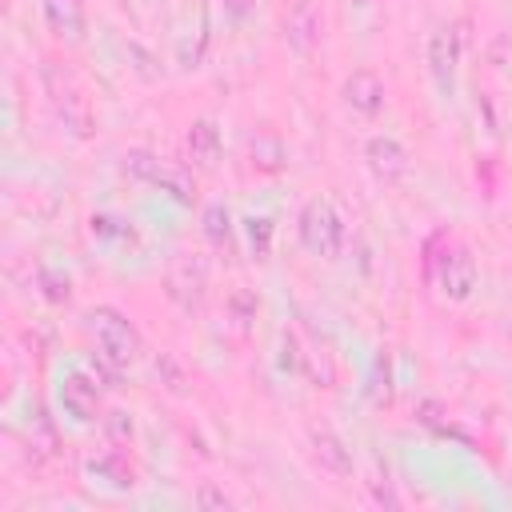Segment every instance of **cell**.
I'll return each mask as SVG.
<instances>
[{"label":"cell","mask_w":512,"mask_h":512,"mask_svg":"<svg viewBox=\"0 0 512 512\" xmlns=\"http://www.w3.org/2000/svg\"><path fill=\"white\" fill-rule=\"evenodd\" d=\"M460 48H464V36L456 28H436L432 40H428V72H432V80L444 96H452V88H456Z\"/></svg>","instance_id":"obj_8"},{"label":"cell","mask_w":512,"mask_h":512,"mask_svg":"<svg viewBox=\"0 0 512 512\" xmlns=\"http://www.w3.org/2000/svg\"><path fill=\"white\" fill-rule=\"evenodd\" d=\"M296 236H300V244H304L312 256L336 260V256L344 252L348 228H344L340 208H336L328 196H312V200H304V208H300V216H296Z\"/></svg>","instance_id":"obj_4"},{"label":"cell","mask_w":512,"mask_h":512,"mask_svg":"<svg viewBox=\"0 0 512 512\" xmlns=\"http://www.w3.org/2000/svg\"><path fill=\"white\" fill-rule=\"evenodd\" d=\"M364 164H368V172L380 180V184H396V180H404L408 176V148L396 140V136H372L368 144H364Z\"/></svg>","instance_id":"obj_9"},{"label":"cell","mask_w":512,"mask_h":512,"mask_svg":"<svg viewBox=\"0 0 512 512\" xmlns=\"http://www.w3.org/2000/svg\"><path fill=\"white\" fill-rule=\"evenodd\" d=\"M88 472H92V476H100V480H108V484H116V488H132V484H136V480H132V464H128V456H124V448H112L108 456L92 460V464H88Z\"/></svg>","instance_id":"obj_17"},{"label":"cell","mask_w":512,"mask_h":512,"mask_svg":"<svg viewBox=\"0 0 512 512\" xmlns=\"http://www.w3.org/2000/svg\"><path fill=\"white\" fill-rule=\"evenodd\" d=\"M424 276L448 304H464L476 288V256L464 240L440 232L424 248Z\"/></svg>","instance_id":"obj_1"},{"label":"cell","mask_w":512,"mask_h":512,"mask_svg":"<svg viewBox=\"0 0 512 512\" xmlns=\"http://www.w3.org/2000/svg\"><path fill=\"white\" fill-rule=\"evenodd\" d=\"M104 436H108L112 448H132V440H136V420H132V412L112 408V412L104 416Z\"/></svg>","instance_id":"obj_19"},{"label":"cell","mask_w":512,"mask_h":512,"mask_svg":"<svg viewBox=\"0 0 512 512\" xmlns=\"http://www.w3.org/2000/svg\"><path fill=\"white\" fill-rule=\"evenodd\" d=\"M88 328H92V340H96L100 360H104L108 368L124 372V368H132V364L140 360L144 336H140V328H136L120 308H112V304L92 308V312H88Z\"/></svg>","instance_id":"obj_3"},{"label":"cell","mask_w":512,"mask_h":512,"mask_svg":"<svg viewBox=\"0 0 512 512\" xmlns=\"http://www.w3.org/2000/svg\"><path fill=\"white\" fill-rule=\"evenodd\" d=\"M248 160H252L256 172L272 176V172H280V168L288 164V148H284V140H280L276 132H256V136L248 140Z\"/></svg>","instance_id":"obj_15"},{"label":"cell","mask_w":512,"mask_h":512,"mask_svg":"<svg viewBox=\"0 0 512 512\" xmlns=\"http://www.w3.org/2000/svg\"><path fill=\"white\" fill-rule=\"evenodd\" d=\"M308 444H312V460H316L328 476H336V480H348V476H352V448H348L336 432L316 428V432L308 436Z\"/></svg>","instance_id":"obj_14"},{"label":"cell","mask_w":512,"mask_h":512,"mask_svg":"<svg viewBox=\"0 0 512 512\" xmlns=\"http://www.w3.org/2000/svg\"><path fill=\"white\" fill-rule=\"evenodd\" d=\"M124 172H128L132 180H140V184L160 188L164 196H172V200L184 204V208L196 204V180H192V172L180 168V164L160 160V156L148 152V148H128V152H124Z\"/></svg>","instance_id":"obj_5"},{"label":"cell","mask_w":512,"mask_h":512,"mask_svg":"<svg viewBox=\"0 0 512 512\" xmlns=\"http://www.w3.org/2000/svg\"><path fill=\"white\" fill-rule=\"evenodd\" d=\"M164 292L176 308L200 312L208 296V260L200 252H176L164 268Z\"/></svg>","instance_id":"obj_6"},{"label":"cell","mask_w":512,"mask_h":512,"mask_svg":"<svg viewBox=\"0 0 512 512\" xmlns=\"http://www.w3.org/2000/svg\"><path fill=\"white\" fill-rule=\"evenodd\" d=\"M60 404H64V412H68L72 420L88 424V420L100 416V388H96L84 372H68V376L60 380Z\"/></svg>","instance_id":"obj_13"},{"label":"cell","mask_w":512,"mask_h":512,"mask_svg":"<svg viewBox=\"0 0 512 512\" xmlns=\"http://www.w3.org/2000/svg\"><path fill=\"white\" fill-rule=\"evenodd\" d=\"M184 148H188V160H192L196 172H212L220 164V156H224V140H220L216 120H208V116L192 120L188 136H184Z\"/></svg>","instance_id":"obj_12"},{"label":"cell","mask_w":512,"mask_h":512,"mask_svg":"<svg viewBox=\"0 0 512 512\" xmlns=\"http://www.w3.org/2000/svg\"><path fill=\"white\" fill-rule=\"evenodd\" d=\"M288 4H308V0H288Z\"/></svg>","instance_id":"obj_25"},{"label":"cell","mask_w":512,"mask_h":512,"mask_svg":"<svg viewBox=\"0 0 512 512\" xmlns=\"http://www.w3.org/2000/svg\"><path fill=\"white\" fill-rule=\"evenodd\" d=\"M40 88L60 120V128L72 136V140H92L96 132V112H92V100L84 96L80 80L72 76V68H64L60 60L44 56L40 60Z\"/></svg>","instance_id":"obj_2"},{"label":"cell","mask_w":512,"mask_h":512,"mask_svg":"<svg viewBox=\"0 0 512 512\" xmlns=\"http://www.w3.org/2000/svg\"><path fill=\"white\" fill-rule=\"evenodd\" d=\"M244 224H248V244H252L256 260H264L272 252V220L268 216H248Z\"/></svg>","instance_id":"obj_20"},{"label":"cell","mask_w":512,"mask_h":512,"mask_svg":"<svg viewBox=\"0 0 512 512\" xmlns=\"http://www.w3.org/2000/svg\"><path fill=\"white\" fill-rule=\"evenodd\" d=\"M340 100H344V108H348L352 116L372 120V116L384 112L388 88H384V80H380L372 68H356V72L344 76V84H340Z\"/></svg>","instance_id":"obj_7"},{"label":"cell","mask_w":512,"mask_h":512,"mask_svg":"<svg viewBox=\"0 0 512 512\" xmlns=\"http://www.w3.org/2000/svg\"><path fill=\"white\" fill-rule=\"evenodd\" d=\"M356 4H368V0H356Z\"/></svg>","instance_id":"obj_26"},{"label":"cell","mask_w":512,"mask_h":512,"mask_svg":"<svg viewBox=\"0 0 512 512\" xmlns=\"http://www.w3.org/2000/svg\"><path fill=\"white\" fill-rule=\"evenodd\" d=\"M44 28L52 32V40L60 44H80L84 32H88V12H84V0H44Z\"/></svg>","instance_id":"obj_10"},{"label":"cell","mask_w":512,"mask_h":512,"mask_svg":"<svg viewBox=\"0 0 512 512\" xmlns=\"http://www.w3.org/2000/svg\"><path fill=\"white\" fill-rule=\"evenodd\" d=\"M220 4H224V12L236 16V20H244V16L256 8V0H220Z\"/></svg>","instance_id":"obj_24"},{"label":"cell","mask_w":512,"mask_h":512,"mask_svg":"<svg viewBox=\"0 0 512 512\" xmlns=\"http://www.w3.org/2000/svg\"><path fill=\"white\" fill-rule=\"evenodd\" d=\"M156 368L164 372V380H168V392H184V384H188V376L180 372V364H176V356H168V352H164V356L156 360Z\"/></svg>","instance_id":"obj_21"},{"label":"cell","mask_w":512,"mask_h":512,"mask_svg":"<svg viewBox=\"0 0 512 512\" xmlns=\"http://www.w3.org/2000/svg\"><path fill=\"white\" fill-rule=\"evenodd\" d=\"M204 240L212 248H228L232 244V212L224 204H204Z\"/></svg>","instance_id":"obj_18"},{"label":"cell","mask_w":512,"mask_h":512,"mask_svg":"<svg viewBox=\"0 0 512 512\" xmlns=\"http://www.w3.org/2000/svg\"><path fill=\"white\" fill-rule=\"evenodd\" d=\"M280 32H284L288 48H296V52H312V48L320 44V36H324V16H320L316 0H308V4H288Z\"/></svg>","instance_id":"obj_11"},{"label":"cell","mask_w":512,"mask_h":512,"mask_svg":"<svg viewBox=\"0 0 512 512\" xmlns=\"http://www.w3.org/2000/svg\"><path fill=\"white\" fill-rule=\"evenodd\" d=\"M40 280H44V296H48V300H68V296H72V292H68V276H56V272L40 268Z\"/></svg>","instance_id":"obj_22"},{"label":"cell","mask_w":512,"mask_h":512,"mask_svg":"<svg viewBox=\"0 0 512 512\" xmlns=\"http://www.w3.org/2000/svg\"><path fill=\"white\" fill-rule=\"evenodd\" d=\"M224 312H228V320H232L236 332H248L252 320L260 316V296H256L248 284H236V288L228 292V300H224Z\"/></svg>","instance_id":"obj_16"},{"label":"cell","mask_w":512,"mask_h":512,"mask_svg":"<svg viewBox=\"0 0 512 512\" xmlns=\"http://www.w3.org/2000/svg\"><path fill=\"white\" fill-rule=\"evenodd\" d=\"M196 504H200V508H232V496L220 492V488H212V484H200Z\"/></svg>","instance_id":"obj_23"}]
</instances>
